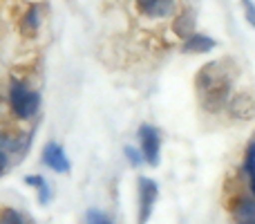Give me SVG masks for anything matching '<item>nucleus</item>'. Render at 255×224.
<instances>
[{
    "instance_id": "obj_2",
    "label": "nucleus",
    "mask_w": 255,
    "mask_h": 224,
    "mask_svg": "<svg viewBox=\"0 0 255 224\" xmlns=\"http://www.w3.org/2000/svg\"><path fill=\"white\" fill-rule=\"evenodd\" d=\"M9 110L18 121H29L40 112V92L25 83V81L13 79L7 88Z\"/></svg>"
},
{
    "instance_id": "obj_18",
    "label": "nucleus",
    "mask_w": 255,
    "mask_h": 224,
    "mask_svg": "<svg viewBox=\"0 0 255 224\" xmlns=\"http://www.w3.org/2000/svg\"><path fill=\"white\" fill-rule=\"evenodd\" d=\"M38 200H40V204H47L49 202V186H47V182H45L43 186H38Z\"/></svg>"
},
{
    "instance_id": "obj_17",
    "label": "nucleus",
    "mask_w": 255,
    "mask_h": 224,
    "mask_svg": "<svg viewBox=\"0 0 255 224\" xmlns=\"http://www.w3.org/2000/svg\"><path fill=\"white\" fill-rule=\"evenodd\" d=\"M25 184L27 186H36V189H38V186L45 184V177H40V175H27L25 177Z\"/></svg>"
},
{
    "instance_id": "obj_16",
    "label": "nucleus",
    "mask_w": 255,
    "mask_h": 224,
    "mask_svg": "<svg viewBox=\"0 0 255 224\" xmlns=\"http://www.w3.org/2000/svg\"><path fill=\"white\" fill-rule=\"evenodd\" d=\"M85 222H88V224H112L101 211H88V218H85Z\"/></svg>"
},
{
    "instance_id": "obj_14",
    "label": "nucleus",
    "mask_w": 255,
    "mask_h": 224,
    "mask_svg": "<svg viewBox=\"0 0 255 224\" xmlns=\"http://www.w3.org/2000/svg\"><path fill=\"white\" fill-rule=\"evenodd\" d=\"M124 155L128 157V162H130L132 166H141V164H143V155H141V150L132 148V146H126V148H124Z\"/></svg>"
},
{
    "instance_id": "obj_1",
    "label": "nucleus",
    "mask_w": 255,
    "mask_h": 224,
    "mask_svg": "<svg viewBox=\"0 0 255 224\" xmlns=\"http://www.w3.org/2000/svg\"><path fill=\"white\" fill-rule=\"evenodd\" d=\"M231 88H233V79L231 72L226 70L224 61H211L206 65L199 67L197 76H195V90L199 97V106L208 114H217L226 110L231 101Z\"/></svg>"
},
{
    "instance_id": "obj_7",
    "label": "nucleus",
    "mask_w": 255,
    "mask_h": 224,
    "mask_svg": "<svg viewBox=\"0 0 255 224\" xmlns=\"http://www.w3.org/2000/svg\"><path fill=\"white\" fill-rule=\"evenodd\" d=\"M231 218L233 224H255V200L251 198H235L233 207H231Z\"/></svg>"
},
{
    "instance_id": "obj_6",
    "label": "nucleus",
    "mask_w": 255,
    "mask_h": 224,
    "mask_svg": "<svg viewBox=\"0 0 255 224\" xmlns=\"http://www.w3.org/2000/svg\"><path fill=\"white\" fill-rule=\"evenodd\" d=\"M40 157H43V164L47 168H52L54 173H70V157H67L65 148H63L58 141H47L43 148V153H40Z\"/></svg>"
},
{
    "instance_id": "obj_9",
    "label": "nucleus",
    "mask_w": 255,
    "mask_h": 224,
    "mask_svg": "<svg viewBox=\"0 0 255 224\" xmlns=\"http://www.w3.org/2000/svg\"><path fill=\"white\" fill-rule=\"evenodd\" d=\"M170 29L177 38H181V40L188 38V36L195 31V13L188 11V9L175 13V16H172V22H170Z\"/></svg>"
},
{
    "instance_id": "obj_5",
    "label": "nucleus",
    "mask_w": 255,
    "mask_h": 224,
    "mask_svg": "<svg viewBox=\"0 0 255 224\" xmlns=\"http://www.w3.org/2000/svg\"><path fill=\"white\" fill-rule=\"evenodd\" d=\"M139 13L150 20H163L175 16V0H132Z\"/></svg>"
},
{
    "instance_id": "obj_4",
    "label": "nucleus",
    "mask_w": 255,
    "mask_h": 224,
    "mask_svg": "<svg viewBox=\"0 0 255 224\" xmlns=\"http://www.w3.org/2000/svg\"><path fill=\"white\" fill-rule=\"evenodd\" d=\"M157 182L150 177H139V224H148L154 204H157Z\"/></svg>"
},
{
    "instance_id": "obj_12",
    "label": "nucleus",
    "mask_w": 255,
    "mask_h": 224,
    "mask_svg": "<svg viewBox=\"0 0 255 224\" xmlns=\"http://www.w3.org/2000/svg\"><path fill=\"white\" fill-rule=\"evenodd\" d=\"M244 173L249 175L251 193H253V198H255V139L249 144L247 153H244Z\"/></svg>"
},
{
    "instance_id": "obj_19",
    "label": "nucleus",
    "mask_w": 255,
    "mask_h": 224,
    "mask_svg": "<svg viewBox=\"0 0 255 224\" xmlns=\"http://www.w3.org/2000/svg\"><path fill=\"white\" fill-rule=\"evenodd\" d=\"M7 164H9V155L4 153L2 148H0V175H2V173L7 171Z\"/></svg>"
},
{
    "instance_id": "obj_15",
    "label": "nucleus",
    "mask_w": 255,
    "mask_h": 224,
    "mask_svg": "<svg viewBox=\"0 0 255 224\" xmlns=\"http://www.w3.org/2000/svg\"><path fill=\"white\" fill-rule=\"evenodd\" d=\"M242 9H244V16H247L249 25L255 27V2L253 0H242Z\"/></svg>"
},
{
    "instance_id": "obj_11",
    "label": "nucleus",
    "mask_w": 255,
    "mask_h": 224,
    "mask_svg": "<svg viewBox=\"0 0 255 224\" xmlns=\"http://www.w3.org/2000/svg\"><path fill=\"white\" fill-rule=\"evenodd\" d=\"M43 25V18H40V4H29L27 11L20 18V31L25 36H36Z\"/></svg>"
},
{
    "instance_id": "obj_13",
    "label": "nucleus",
    "mask_w": 255,
    "mask_h": 224,
    "mask_svg": "<svg viewBox=\"0 0 255 224\" xmlns=\"http://www.w3.org/2000/svg\"><path fill=\"white\" fill-rule=\"evenodd\" d=\"M0 224H25L16 209H0Z\"/></svg>"
},
{
    "instance_id": "obj_10",
    "label": "nucleus",
    "mask_w": 255,
    "mask_h": 224,
    "mask_svg": "<svg viewBox=\"0 0 255 224\" xmlns=\"http://www.w3.org/2000/svg\"><path fill=\"white\" fill-rule=\"evenodd\" d=\"M226 110L231 112L233 119H251L253 112H255V103L249 94H238V97H233L229 101Z\"/></svg>"
},
{
    "instance_id": "obj_8",
    "label": "nucleus",
    "mask_w": 255,
    "mask_h": 224,
    "mask_svg": "<svg viewBox=\"0 0 255 224\" xmlns=\"http://www.w3.org/2000/svg\"><path fill=\"white\" fill-rule=\"evenodd\" d=\"M215 45L217 43L211 38V36L199 34V31H193L188 38H184L181 49L188 52V54H206V52H211V49H215Z\"/></svg>"
},
{
    "instance_id": "obj_3",
    "label": "nucleus",
    "mask_w": 255,
    "mask_h": 224,
    "mask_svg": "<svg viewBox=\"0 0 255 224\" xmlns=\"http://www.w3.org/2000/svg\"><path fill=\"white\" fill-rule=\"evenodd\" d=\"M139 144H141V155L148 166H159V157H161V135L154 126L150 123H141L139 126Z\"/></svg>"
}]
</instances>
